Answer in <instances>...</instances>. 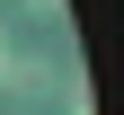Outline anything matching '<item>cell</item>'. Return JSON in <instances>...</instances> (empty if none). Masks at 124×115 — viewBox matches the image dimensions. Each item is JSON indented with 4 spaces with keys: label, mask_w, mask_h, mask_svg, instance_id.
Segmentation results:
<instances>
[{
    "label": "cell",
    "mask_w": 124,
    "mask_h": 115,
    "mask_svg": "<svg viewBox=\"0 0 124 115\" xmlns=\"http://www.w3.org/2000/svg\"><path fill=\"white\" fill-rule=\"evenodd\" d=\"M27 9H44V18H62V0H27Z\"/></svg>",
    "instance_id": "cell-1"
},
{
    "label": "cell",
    "mask_w": 124,
    "mask_h": 115,
    "mask_svg": "<svg viewBox=\"0 0 124 115\" xmlns=\"http://www.w3.org/2000/svg\"><path fill=\"white\" fill-rule=\"evenodd\" d=\"M0 89H9V44H0Z\"/></svg>",
    "instance_id": "cell-2"
}]
</instances>
